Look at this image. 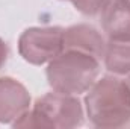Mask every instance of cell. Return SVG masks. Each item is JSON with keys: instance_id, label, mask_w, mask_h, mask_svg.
Returning <instances> with one entry per match:
<instances>
[{"instance_id": "obj_6", "label": "cell", "mask_w": 130, "mask_h": 129, "mask_svg": "<svg viewBox=\"0 0 130 129\" xmlns=\"http://www.w3.org/2000/svg\"><path fill=\"white\" fill-rule=\"evenodd\" d=\"M106 40L91 24H74L64 29V50H80L103 59Z\"/></svg>"}, {"instance_id": "obj_7", "label": "cell", "mask_w": 130, "mask_h": 129, "mask_svg": "<svg viewBox=\"0 0 130 129\" xmlns=\"http://www.w3.org/2000/svg\"><path fill=\"white\" fill-rule=\"evenodd\" d=\"M100 17L107 40L130 41V0H110Z\"/></svg>"}, {"instance_id": "obj_11", "label": "cell", "mask_w": 130, "mask_h": 129, "mask_svg": "<svg viewBox=\"0 0 130 129\" xmlns=\"http://www.w3.org/2000/svg\"><path fill=\"white\" fill-rule=\"evenodd\" d=\"M126 82H127V85L130 87V73H127V74H126Z\"/></svg>"}, {"instance_id": "obj_3", "label": "cell", "mask_w": 130, "mask_h": 129, "mask_svg": "<svg viewBox=\"0 0 130 129\" xmlns=\"http://www.w3.org/2000/svg\"><path fill=\"white\" fill-rule=\"evenodd\" d=\"M83 105L74 94L48 93L38 97L33 106L18 117L14 128L71 129L83 125Z\"/></svg>"}, {"instance_id": "obj_5", "label": "cell", "mask_w": 130, "mask_h": 129, "mask_svg": "<svg viewBox=\"0 0 130 129\" xmlns=\"http://www.w3.org/2000/svg\"><path fill=\"white\" fill-rule=\"evenodd\" d=\"M32 99L27 88L11 76L0 78V123L12 125L30 109Z\"/></svg>"}, {"instance_id": "obj_2", "label": "cell", "mask_w": 130, "mask_h": 129, "mask_svg": "<svg viewBox=\"0 0 130 129\" xmlns=\"http://www.w3.org/2000/svg\"><path fill=\"white\" fill-rule=\"evenodd\" d=\"M45 74L53 91L79 96L98 79L100 59L80 50H64L48 62Z\"/></svg>"}, {"instance_id": "obj_10", "label": "cell", "mask_w": 130, "mask_h": 129, "mask_svg": "<svg viewBox=\"0 0 130 129\" xmlns=\"http://www.w3.org/2000/svg\"><path fill=\"white\" fill-rule=\"evenodd\" d=\"M8 55H9V49H8V46H6V43L0 38V68L6 64Z\"/></svg>"}, {"instance_id": "obj_9", "label": "cell", "mask_w": 130, "mask_h": 129, "mask_svg": "<svg viewBox=\"0 0 130 129\" xmlns=\"http://www.w3.org/2000/svg\"><path fill=\"white\" fill-rule=\"evenodd\" d=\"M73 6L83 15L95 17L103 12V9L109 5L110 0H70Z\"/></svg>"}, {"instance_id": "obj_1", "label": "cell", "mask_w": 130, "mask_h": 129, "mask_svg": "<svg viewBox=\"0 0 130 129\" xmlns=\"http://www.w3.org/2000/svg\"><path fill=\"white\" fill-rule=\"evenodd\" d=\"M86 115L92 126L117 129L130 123V87L117 74L103 76L86 91Z\"/></svg>"}, {"instance_id": "obj_4", "label": "cell", "mask_w": 130, "mask_h": 129, "mask_svg": "<svg viewBox=\"0 0 130 129\" xmlns=\"http://www.w3.org/2000/svg\"><path fill=\"white\" fill-rule=\"evenodd\" d=\"M64 52V28H29L18 38L20 56L32 65L48 64Z\"/></svg>"}, {"instance_id": "obj_8", "label": "cell", "mask_w": 130, "mask_h": 129, "mask_svg": "<svg viewBox=\"0 0 130 129\" xmlns=\"http://www.w3.org/2000/svg\"><path fill=\"white\" fill-rule=\"evenodd\" d=\"M103 62L107 71L117 76L130 73V41H107Z\"/></svg>"}]
</instances>
